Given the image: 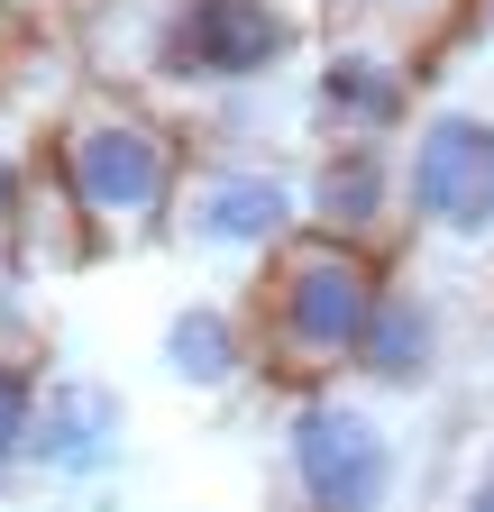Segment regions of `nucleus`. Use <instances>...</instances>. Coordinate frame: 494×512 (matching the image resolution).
<instances>
[{
	"label": "nucleus",
	"instance_id": "f257e3e1",
	"mask_svg": "<svg viewBox=\"0 0 494 512\" xmlns=\"http://www.w3.org/2000/svg\"><path fill=\"white\" fill-rule=\"evenodd\" d=\"M385 311V284L366 266L357 238H284L266 256V284H257V320H266V357L275 375H330L366 357V330Z\"/></svg>",
	"mask_w": 494,
	"mask_h": 512
},
{
	"label": "nucleus",
	"instance_id": "f03ea898",
	"mask_svg": "<svg viewBox=\"0 0 494 512\" xmlns=\"http://www.w3.org/2000/svg\"><path fill=\"white\" fill-rule=\"evenodd\" d=\"M55 174H65L74 211L101 229V238H138L165 202H174V138L156 119H138L129 101L92 92L65 138H55Z\"/></svg>",
	"mask_w": 494,
	"mask_h": 512
},
{
	"label": "nucleus",
	"instance_id": "7ed1b4c3",
	"mask_svg": "<svg viewBox=\"0 0 494 512\" xmlns=\"http://www.w3.org/2000/svg\"><path fill=\"white\" fill-rule=\"evenodd\" d=\"M293 485L312 512H385L394 494V448L339 394H312L293 412Z\"/></svg>",
	"mask_w": 494,
	"mask_h": 512
},
{
	"label": "nucleus",
	"instance_id": "20e7f679",
	"mask_svg": "<svg viewBox=\"0 0 494 512\" xmlns=\"http://www.w3.org/2000/svg\"><path fill=\"white\" fill-rule=\"evenodd\" d=\"M403 202H412V220H430V229L485 238V229H494V119H467V110L421 119L412 165H403Z\"/></svg>",
	"mask_w": 494,
	"mask_h": 512
},
{
	"label": "nucleus",
	"instance_id": "39448f33",
	"mask_svg": "<svg viewBox=\"0 0 494 512\" xmlns=\"http://www.w3.org/2000/svg\"><path fill=\"white\" fill-rule=\"evenodd\" d=\"M293 46V19L275 0H183L165 28V64L193 83H247Z\"/></svg>",
	"mask_w": 494,
	"mask_h": 512
},
{
	"label": "nucleus",
	"instance_id": "423d86ee",
	"mask_svg": "<svg viewBox=\"0 0 494 512\" xmlns=\"http://www.w3.org/2000/svg\"><path fill=\"white\" fill-rule=\"evenodd\" d=\"M284 192L266 174H202L183 192V229L211 247H284Z\"/></svg>",
	"mask_w": 494,
	"mask_h": 512
},
{
	"label": "nucleus",
	"instance_id": "0eeeda50",
	"mask_svg": "<svg viewBox=\"0 0 494 512\" xmlns=\"http://www.w3.org/2000/svg\"><path fill=\"white\" fill-rule=\"evenodd\" d=\"M430 348H440V330H430V311L412 302V293H385V311H376V330H366V375H385V384H421L430 375Z\"/></svg>",
	"mask_w": 494,
	"mask_h": 512
},
{
	"label": "nucleus",
	"instance_id": "6e6552de",
	"mask_svg": "<svg viewBox=\"0 0 494 512\" xmlns=\"http://www.w3.org/2000/svg\"><path fill=\"white\" fill-rule=\"evenodd\" d=\"M321 220H330V238H357L385 220V156L376 147H339L321 165Z\"/></svg>",
	"mask_w": 494,
	"mask_h": 512
},
{
	"label": "nucleus",
	"instance_id": "1a4fd4ad",
	"mask_svg": "<svg viewBox=\"0 0 494 512\" xmlns=\"http://www.w3.org/2000/svg\"><path fill=\"white\" fill-rule=\"evenodd\" d=\"M165 357H174L183 384H229V375L247 366V348H238V330H229V311H183L174 330H165Z\"/></svg>",
	"mask_w": 494,
	"mask_h": 512
},
{
	"label": "nucleus",
	"instance_id": "9d476101",
	"mask_svg": "<svg viewBox=\"0 0 494 512\" xmlns=\"http://www.w3.org/2000/svg\"><path fill=\"white\" fill-rule=\"evenodd\" d=\"M330 110L339 119H357V128H385L394 110H403V83L385 74V64H366V55H348V64H330Z\"/></svg>",
	"mask_w": 494,
	"mask_h": 512
},
{
	"label": "nucleus",
	"instance_id": "9b49d317",
	"mask_svg": "<svg viewBox=\"0 0 494 512\" xmlns=\"http://www.w3.org/2000/svg\"><path fill=\"white\" fill-rule=\"evenodd\" d=\"M19 448H37V384L19 366H0V467H10Z\"/></svg>",
	"mask_w": 494,
	"mask_h": 512
},
{
	"label": "nucleus",
	"instance_id": "f8f14e48",
	"mask_svg": "<svg viewBox=\"0 0 494 512\" xmlns=\"http://www.w3.org/2000/svg\"><path fill=\"white\" fill-rule=\"evenodd\" d=\"M467 512H494V467L476 476V494H467Z\"/></svg>",
	"mask_w": 494,
	"mask_h": 512
},
{
	"label": "nucleus",
	"instance_id": "ddd939ff",
	"mask_svg": "<svg viewBox=\"0 0 494 512\" xmlns=\"http://www.w3.org/2000/svg\"><path fill=\"white\" fill-rule=\"evenodd\" d=\"M394 10H440V0H394Z\"/></svg>",
	"mask_w": 494,
	"mask_h": 512
},
{
	"label": "nucleus",
	"instance_id": "4468645a",
	"mask_svg": "<svg viewBox=\"0 0 494 512\" xmlns=\"http://www.w3.org/2000/svg\"><path fill=\"white\" fill-rule=\"evenodd\" d=\"M485 19H494V0H485Z\"/></svg>",
	"mask_w": 494,
	"mask_h": 512
}]
</instances>
